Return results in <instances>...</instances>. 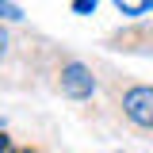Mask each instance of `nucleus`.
I'll use <instances>...</instances> for the list:
<instances>
[{"instance_id":"nucleus-3","label":"nucleus","mask_w":153,"mask_h":153,"mask_svg":"<svg viewBox=\"0 0 153 153\" xmlns=\"http://www.w3.org/2000/svg\"><path fill=\"white\" fill-rule=\"evenodd\" d=\"M0 19H8V23H19V19H23L16 0H0Z\"/></svg>"},{"instance_id":"nucleus-4","label":"nucleus","mask_w":153,"mask_h":153,"mask_svg":"<svg viewBox=\"0 0 153 153\" xmlns=\"http://www.w3.org/2000/svg\"><path fill=\"white\" fill-rule=\"evenodd\" d=\"M96 4H100V0H73V12H76V16H92Z\"/></svg>"},{"instance_id":"nucleus-5","label":"nucleus","mask_w":153,"mask_h":153,"mask_svg":"<svg viewBox=\"0 0 153 153\" xmlns=\"http://www.w3.org/2000/svg\"><path fill=\"white\" fill-rule=\"evenodd\" d=\"M0 153H12V138L8 134H0Z\"/></svg>"},{"instance_id":"nucleus-2","label":"nucleus","mask_w":153,"mask_h":153,"mask_svg":"<svg viewBox=\"0 0 153 153\" xmlns=\"http://www.w3.org/2000/svg\"><path fill=\"white\" fill-rule=\"evenodd\" d=\"M57 88H61V96H69V100H88V96L96 92V76H92L88 65L65 61L61 73H57Z\"/></svg>"},{"instance_id":"nucleus-6","label":"nucleus","mask_w":153,"mask_h":153,"mask_svg":"<svg viewBox=\"0 0 153 153\" xmlns=\"http://www.w3.org/2000/svg\"><path fill=\"white\" fill-rule=\"evenodd\" d=\"M4 50H8V35L0 31V57H4Z\"/></svg>"},{"instance_id":"nucleus-1","label":"nucleus","mask_w":153,"mask_h":153,"mask_svg":"<svg viewBox=\"0 0 153 153\" xmlns=\"http://www.w3.org/2000/svg\"><path fill=\"white\" fill-rule=\"evenodd\" d=\"M123 115L134 126L153 130V84H134L123 92Z\"/></svg>"},{"instance_id":"nucleus-7","label":"nucleus","mask_w":153,"mask_h":153,"mask_svg":"<svg viewBox=\"0 0 153 153\" xmlns=\"http://www.w3.org/2000/svg\"><path fill=\"white\" fill-rule=\"evenodd\" d=\"M27 153H31V149H27Z\"/></svg>"}]
</instances>
